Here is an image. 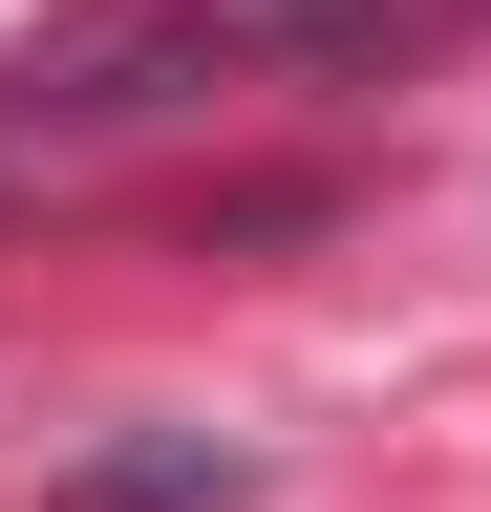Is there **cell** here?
<instances>
[{"instance_id": "1", "label": "cell", "mask_w": 491, "mask_h": 512, "mask_svg": "<svg viewBox=\"0 0 491 512\" xmlns=\"http://www.w3.org/2000/svg\"><path fill=\"white\" fill-rule=\"evenodd\" d=\"M470 22L491 0H65L0 64V128L86 150V128H150V107H214V86H363V64H427Z\"/></svg>"}, {"instance_id": "2", "label": "cell", "mask_w": 491, "mask_h": 512, "mask_svg": "<svg viewBox=\"0 0 491 512\" xmlns=\"http://www.w3.org/2000/svg\"><path fill=\"white\" fill-rule=\"evenodd\" d=\"M235 491H257V470H235L214 427H150V448H86V470H65V512H235Z\"/></svg>"}]
</instances>
